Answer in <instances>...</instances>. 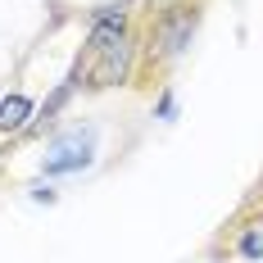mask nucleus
Masks as SVG:
<instances>
[{
  "label": "nucleus",
  "instance_id": "nucleus-3",
  "mask_svg": "<svg viewBox=\"0 0 263 263\" xmlns=\"http://www.w3.org/2000/svg\"><path fill=\"white\" fill-rule=\"evenodd\" d=\"M123 36H132V14H127V5H100V9L91 14V27H86L82 54H86V59H96L100 50L118 46Z\"/></svg>",
  "mask_w": 263,
  "mask_h": 263
},
{
  "label": "nucleus",
  "instance_id": "nucleus-7",
  "mask_svg": "<svg viewBox=\"0 0 263 263\" xmlns=\"http://www.w3.org/2000/svg\"><path fill=\"white\" fill-rule=\"evenodd\" d=\"M155 114H159V118H173V114H177V96H173V86H163V91H159Z\"/></svg>",
  "mask_w": 263,
  "mask_h": 263
},
{
  "label": "nucleus",
  "instance_id": "nucleus-6",
  "mask_svg": "<svg viewBox=\"0 0 263 263\" xmlns=\"http://www.w3.org/2000/svg\"><path fill=\"white\" fill-rule=\"evenodd\" d=\"M236 254L240 259H263V227H245V232H240Z\"/></svg>",
  "mask_w": 263,
  "mask_h": 263
},
{
  "label": "nucleus",
  "instance_id": "nucleus-2",
  "mask_svg": "<svg viewBox=\"0 0 263 263\" xmlns=\"http://www.w3.org/2000/svg\"><path fill=\"white\" fill-rule=\"evenodd\" d=\"M136 59H141L136 36H123L118 46H109V50H100L96 59H86V86H91V91L127 86L132 73H136Z\"/></svg>",
  "mask_w": 263,
  "mask_h": 263
},
{
  "label": "nucleus",
  "instance_id": "nucleus-9",
  "mask_svg": "<svg viewBox=\"0 0 263 263\" xmlns=\"http://www.w3.org/2000/svg\"><path fill=\"white\" fill-rule=\"evenodd\" d=\"M145 5H150V14H155V9H163V5H177V0H145Z\"/></svg>",
  "mask_w": 263,
  "mask_h": 263
},
{
  "label": "nucleus",
  "instance_id": "nucleus-5",
  "mask_svg": "<svg viewBox=\"0 0 263 263\" xmlns=\"http://www.w3.org/2000/svg\"><path fill=\"white\" fill-rule=\"evenodd\" d=\"M32 118H36L32 96H23V91H9V96L0 100V136H23V132L32 127Z\"/></svg>",
  "mask_w": 263,
  "mask_h": 263
},
{
  "label": "nucleus",
  "instance_id": "nucleus-1",
  "mask_svg": "<svg viewBox=\"0 0 263 263\" xmlns=\"http://www.w3.org/2000/svg\"><path fill=\"white\" fill-rule=\"evenodd\" d=\"M200 23H204V0H177V5L155 9L150 23H145L141 68H145V73H163V68H173V64L191 50V41H195Z\"/></svg>",
  "mask_w": 263,
  "mask_h": 263
},
{
  "label": "nucleus",
  "instance_id": "nucleus-8",
  "mask_svg": "<svg viewBox=\"0 0 263 263\" xmlns=\"http://www.w3.org/2000/svg\"><path fill=\"white\" fill-rule=\"evenodd\" d=\"M32 200H46V204H50L54 191H50V186H32Z\"/></svg>",
  "mask_w": 263,
  "mask_h": 263
},
{
  "label": "nucleus",
  "instance_id": "nucleus-4",
  "mask_svg": "<svg viewBox=\"0 0 263 263\" xmlns=\"http://www.w3.org/2000/svg\"><path fill=\"white\" fill-rule=\"evenodd\" d=\"M91 155H96V132H91V127H73L68 136H59V141H54L50 159H46V177L78 173V168L91 163Z\"/></svg>",
  "mask_w": 263,
  "mask_h": 263
}]
</instances>
